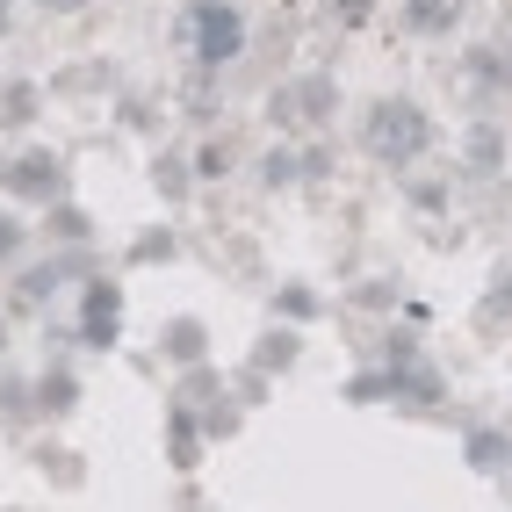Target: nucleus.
<instances>
[{
	"label": "nucleus",
	"mask_w": 512,
	"mask_h": 512,
	"mask_svg": "<svg viewBox=\"0 0 512 512\" xmlns=\"http://www.w3.org/2000/svg\"><path fill=\"white\" fill-rule=\"evenodd\" d=\"M0 22H8V0H0Z\"/></svg>",
	"instance_id": "4"
},
{
	"label": "nucleus",
	"mask_w": 512,
	"mask_h": 512,
	"mask_svg": "<svg viewBox=\"0 0 512 512\" xmlns=\"http://www.w3.org/2000/svg\"><path fill=\"white\" fill-rule=\"evenodd\" d=\"M426 145H433V123H426V109H412V101H383V109L368 116V152L375 159L404 166V159H419Z\"/></svg>",
	"instance_id": "1"
},
{
	"label": "nucleus",
	"mask_w": 512,
	"mask_h": 512,
	"mask_svg": "<svg viewBox=\"0 0 512 512\" xmlns=\"http://www.w3.org/2000/svg\"><path fill=\"white\" fill-rule=\"evenodd\" d=\"M44 8H87V0H44Z\"/></svg>",
	"instance_id": "3"
},
{
	"label": "nucleus",
	"mask_w": 512,
	"mask_h": 512,
	"mask_svg": "<svg viewBox=\"0 0 512 512\" xmlns=\"http://www.w3.org/2000/svg\"><path fill=\"white\" fill-rule=\"evenodd\" d=\"M188 37H195V51H202V58L217 65V58H231L238 44H246V22H238L224 0H202V8L188 15Z\"/></svg>",
	"instance_id": "2"
}]
</instances>
